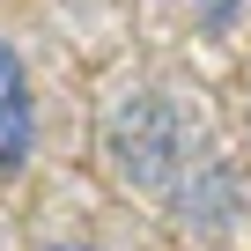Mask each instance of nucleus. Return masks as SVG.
<instances>
[{"mask_svg": "<svg viewBox=\"0 0 251 251\" xmlns=\"http://www.w3.org/2000/svg\"><path fill=\"white\" fill-rule=\"evenodd\" d=\"M200 155H207V148H200V133H192V118H185L177 96H163V89H126V96L111 103V118H103V163H111V177H118L126 192L170 200Z\"/></svg>", "mask_w": 251, "mask_h": 251, "instance_id": "1", "label": "nucleus"}, {"mask_svg": "<svg viewBox=\"0 0 251 251\" xmlns=\"http://www.w3.org/2000/svg\"><path fill=\"white\" fill-rule=\"evenodd\" d=\"M37 148V96H30V67L23 52L0 37V177H15Z\"/></svg>", "mask_w": 251, "mask_h": 251, "instance_id": "2", "label": "nucleus"}, {"mask_svg": "<svg viewBox=\"0 0 251 251\" xmlns=\"http://www.w3.org/2000/svg\"><path fill=\"white\" fill-rule=\"evenodd\" d=\"M185 8H192V23H200L207 37H229L236 15H244V0H185Z\"/></svg>", "mask_w": 251, "mask_h": 251, "instance_id": "3", "label": "nucleus"}, {"mask_svg": "<svg viewBox=\"0 0 251 251\" xmlns=\"http://www.w3.org/2000/svg\"><path fill=\"white\" fill-rule=\"evenodd\" d=\"M45 251H89V244H45Z\"/></svg>", "mask_w": 251, "mask_h": 251, "instance_id": "4", "label": "nucleus"}]
</instances>
